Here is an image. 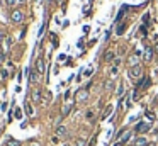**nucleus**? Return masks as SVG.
<instances>
[{
	"mask_svg": "<svg viewBox=\"0 0 158 146\" xmlns=\"http://www.w3.org/2000/svg\"><path fill=\"white\" fill-rule=\"evenodd\" d=\"M5 146H20V143L17 139H9V141L5 143Z\"/></svg>",
	"mask_w": 158,
	"mask_h": 146,
	"instance_id": "2eb2a0df",
	"label": "nucleus"
},
{
	"mask_svg": "<svg viewBox=\"0 0 158 146\" xmlns=\"http://www.w3.org/2000/svg\"><path fill=\"white\" fill-rule=\"evenodd\" d=\"M146 117H148L150 121H153V122H155V119H157V114H155V112H151V110H146Z\"/></svg>",
	"mask_w": 158,
	"mask_h": 146,
	"instance_id": "f3484780",
	"label": "nucleus"
},
{
	"mask_svg": "<svg viewBox=\"0 0 158 146\" xmlns=\"http://www.w3.org/2000/svg\"><path fill=\"white\" fill-rule=\"evenodd\" d=\"M70 110H71V105H70V104H66L65 107L61 109V114H63V116H68V114H70Z\"/></svg>",
	"mask_w": 158,
	"mask_h": 146,
	"instance_id": "4468645a",
	"label": "nucleus"
},
{
	"mask_svg": "<svg viewBox=\"0 0 158 146\" xmlns=\"http://www.w3.org/2000/svg\"><path fill=\"white\" fill-rule=\"evenodd\" d=\"M146 146H157V145H155V143H148Z\"/></svg>",
	"mask_w": 158,
	"mask_h": 146,
	"instance_id": "473e14b6",
	"label": "nucleus"
},
{
	"mask_svg": "<svg viewBox=\"0 0 158 146\" xmlns=\"http://www.w3.org/2000/svg\"><path fill=\"white\" fill-rule=\"evenodd\" d=\"M110 110H112V105H109V107H106V110H104V114H102V117L106 119V117H107L109 114H110Z\"/></svg>",
	"mask_w": 158,
	"mask_h": 146,
	"instance_id": "aec40b11",
	"label": "nucleus"
},
{
	"mask_svg": "<svg viewBox=\"0 0 158 146\" xmlns=\"http://www.w3.org/2000/svg\"><path fill=\"white\" fill-rule=\"evenodd\" d=\"M26 112H27V116H34V109L31 104H26Z\"/></svg>",
	"mask_w": 158,
	"mask_h": 146,
	"instance_id": "dca6fc26",
	"label": "nucleus"
},
{
	"mask_svg": "<svg viewBox=\"0 0 158 146\" xmlns=\"http://www.w3.org/2000/svg\"><path fill=\"white\" fill-rule=\"evenodd\" d=\"M9 77V71L7 70H2V78H7Z\"/></svg>",
	"mask_w": 158,
	"mask_h": 146,
	"instance_id": "cd10ccee",
	"label": "nucleus"
},
{
	"mask_svg": "<svg viewBox=\"0 0 158 146\" xmlns=\"http://www.w3.org/2000/svg\"><path fill=\"white\" fill-rule=\"evenodd\" d=\"M141 66L139 65H136V66H131L129 68V78L131 80H139V77H141Z\"/></svg>",
	"mask_w": 158,
	"mask_h": 146,
	"instance_id": "f257e3e1",
	"label": "nucleus"
},
{
	"mask_svg": "<svg viewBox=\"0 0 158 146\" xmlns=\"http://www.w3.org/2000/svg\"><path fill=\"white\" fill-rule=\"evenodd\" d=\"M148 143H146V139L143 136H139V138H136V141H134V146H146Z\"/></svg>",
	"mask_w": 158,
	"mask_h": 146,
	"instance_id": "1a4fd4ad",
	"label": "nucleus"
},
{
	"mask_svg": "<svg viewBox=\"0 0 158 146\" xmlns=\"http://www.w3.org/2000/svg\"><path fill=\"white\" fill-rule=\"evenodd\" d=\"M126 10H128V7H126V5H122V7H121V10H119V14H117V17H116V22H119V20L122 19V15H124V12H126Z\"/></svg>",
	"mask_w": 158,
	"mask_h": 146,
	"instance_id": "9b49d317",
	"label": "nucleus"
},
{
	"mask_svg": "<svg viewBox=\"0 0 158 146\" xmlns=\"http://www.w3.org/2000/svg\"><path fill=\"white\" fill-rule=\"evenodd\" d=\"M124 31H126V24H121V26L117 27V31H116V32H117L119 36H121V34H124Z\"/></svg>",
	"mask_w": 158,
	"mask_h": 146,
	"instance_id": "6ab92c4d",
	"label": "nucleus"
},
{
	"mask_svg": "<svg viewBox=\"0 0 158 146\" xmlns=\"http://www.w3.org/2000/svg\"><path fill=\"white\" fill-rule=\"evenodd\" d=\"M112 88H114V82H112V80H107V82H106V90H112Z\"/></svg>",
	"mask_w": 158,
	"mask_h": 146,
	"instance_id": "a211bd4d",
	"label": "nucleus"
},
{
	"mask_svg": "<svg viewBox=\"0 0 158 146\" xmlns=\"http://www.w3.org/2000/svg\"><path fill=\"white\" fill-rule=\"evenodd\" d=\"M65 146H70V145H65Z\"/></svg>",
	"mask_w": 158,
	"mask_h": 146,
	"instance_id": "f704fd0d",
	"label": "nucleus"
},
{
	"mask_svg": "<svg viewBox=\"0 0 158 146\" xmlns=\"http://www.w3.org/2000/svg\"><path fill=\"white\" fill-rule=\"evenodd\" d=\"M122 92H124V85L121 83V85H119V87H117V95H119V97L122 95Z\"/></svg>",
	"mask_w": 158,
	"mask_h": 146,
	"instance_id": "412c9836",
	"label": "nucleus"
},
{
	"mask_svg": "<svg viewBox=\"0 0 158 146\" xmlns=\"http://www.w3.org/2000/svg\"><path fill=\"white\" fill-rule=\"evenodd\" d=\"M138 61H139V53H136L134 56H131V58H129V65H131V66H136V65H138Z\"/></svg>",
	"mask_w": 158,
	"mask_h": 146,
	"instance_id": "6e6552de",
	"label": "nucleus"
},
{
	"mask_svg": "<svg viewBox=\"0 0 158 146\" xmlns=\"http://www.w3.org/2000/svg\"><path fill=\"white\" fill-rule=\"evenodd\" d=\"M19 2H26V0H19Z\"/></svg>",
	"mask_w": 158,
	"mask_h": 146,
	"instance_id": "72a5a7b5",
	"label": "nucleus"
},
{
	"mask_svg": "<svg viewBox=\"0 0 158 146\" xmlns=\"http://www.w3.org/2000/svg\"><path fill=\"white\" fill-rule=\"evenodd\" d=\"M114 146H122V141H121V143H116Z\"/></svg>",
	"mask_w": 158,
	"mask_h": 146,
	"instance_id": "2f4dec72",
	"label": "nucleus"
},
{
	"mask_svg": "<svg viewBox=\"0 0 158 146\" xmlns=\"http://www.w3.org/2000/svg\"><path fill=\"white\" fill-rule=\"evenodd\" d=\"M5 44H7V48H9L10 44H12V38H5Z\"/></svg>",
	"mask_w": 158,
	"mask_h": 146,
	"instance_id": "bb28decb",
	"label": "nucleus"
},
{
	"mask_svg": "<svg viewBox=\"0 0 158 146\" xmlns=\"http://www.w3.org/2000/svg\"><path fill=\"white\" fill-rule=\"evenodd\" d=\"M114 56H116V54H114V51H106L104 59H106V61H110V59H114Z\"/></svg>",
	"mask_w": 158,
	"mask_h": 146,
	"instance_id": "ddd939ff",
	"label": "nucleus"
},
{
	"mask_svg": "<svg viewBox=\"0 0 158 146\" xmlns=\"http://www.w3.org/2000/svg\"><path fill=\"white\" fill-rule=\"evenodd\" d=\"M77 146H85V139H83V138H78V139H77Z\"/></svg>",
	"mask_w": 158,
	"mask_h": 146,
	"instance_id": "4be33fe9",
	"label": "nucleus"
},
{
	"mask_svg": "<svg viewBox=\"0 0 158 146\" xmlns=\"http://www.w3.org/2000/svg\"><path fill=\"white\" fill-rule=\"evenodd\" d=\"M139 31H141V34H143V36L146 34V27H145V26H141V29H139Z\"/></svg>",
	"mask_w": 158,
	"mask_h": 146,
	"instance_id": "c85d7f7f",
	"label": "nucleus"
},
{
	"mask_svg": "<svg viewBox=\"0 0 158 146\" xmlns=\"http://www.w3.org/2000/svg\"><path fill=\"white\" fill-rule=\"evenodd\" d=\"M56 134H58V136H66V134H68V129H66V127L65 126H58L56 127Z\"/></svg>",
	"mask_w": 158,
	"mask_h": 146,
	"instance_id": "0eeeda50",
	"label": "nucleus"
},
{
	"mask_svg": "<svg viewBox=\"0 0 158 146\" xmlns=\"http://www.w3.org/2000/svg\"><path fill=\"white\" fill-rule=\"evenodd\" d=\"M129 136H131V133H126V136L122 134V143H126V141H129Z\"/></svg>",
	"mask_w": 158,
	"mask_h": 146,
	"instance_id": "393cba45",
	"label": "nucleus"
},
{
	"mask_svg": "<svg viewBox=\"0 0 158 146\" xmlns=\"http://www.w3.org/2000/svg\"><path fill=\"white\" fill-rule=\"evenodd\" d=\"M36 70L39 71V75L44 73V59L43 58H38V61H36Z\"/></svg>",
	"mask_w": 158,
	"mask_h": 146,
	"instance_id": "423d86ee",
	"label": "nucleus"
},
{
	"mask_svg": "<svg viewBox=\"0 0 158 146\" xmlns=\"http://www.w3.org/2000/svg\"><path fill=\"white\" fill-rule=\"evenodd\" d=\"M148 20H150V15H148V14H146V15L143 17V22H148Z\"/></svg>",
	"mask_w": 158,
	"mask_h": 146,
	"instance_id": "c756f323",
	"label": "nucleus"
},
{
	"mask_svg": "<svg viewBox=\"0 0 158 146\" xmlns=\"http://www.w3.org/2000/svg\"><path fill=\"white\" fill-rule=\"evenodd\" d=\"M5 3H7L9 7H14V5L17 3V0H5Z\"/></svg>",
	"mask_w": 158,
	"mask_h": 146,
	"instance_id": "5701e85b",
	"label": "nucleus"
},
{
	"mask_svg": "<svg viewBox=\"0 0 158 146\" xmlns=\"http://www.w3.org/2000/svg\"><path fill=\"white\" fill-rule=\"evenodd\" d=\"M15 117H17V119L22 117V110H20V109H15Z\"/></svg>",
	"mask_w": 158,
	"mask_h": 146,
	"instance_id": "a878e982",
	"label": "nucleus"
},
{
	"mask_svg": "<svg viewBox=\"0 0 158 146\" xmlns=\"http://www.w3.org/2000/svg\"><path fill=\"white\" fill-rule=\"evenodd\" d=\"M110 75H112V77L117 75V66H112V68H110Z\"/></svg>",
	"mask_w": 158,
	"mask_h": 146,
	"instance_id": "b1692460",
	"label": "nucleus"
},
{
	"mask_svg": "<svg viewBox=\"0 0 158 146\" xmlns=\"http://www.w3.org/2000/svg\"><path fill=\"white\" fill-rule=\"evenodd\" d=\"M29 80H31V83H36L38 80H39V71L34 68V70H31V77H29Z\"/></svg>",
	"mask_w": 158,
	"mask_h": 146,
	"instance_id": "39448f33",
	"label": "nucleus"
},
{
	"mask_svg": "<svg viewBox=\"0 0 158 146\" xmlns=\"http://www.w3.org/2000/svg\"><path fill=\"white\" fill-rule=\"evenodd\" d=\"M2 39H3V32H2V31H0V41H2Z\"/></svg>",
	"mask_w": 158,
	"mask_h": 146,
	"instance_id": "7c9ffc66",
	"label": "nucleus"
},
{
	"mask_svg": "<svg viewBox=\"0 0 158 146\" xmlns=\"http://www.w3.org/2000/svg\"><path fill=\"white\" fill-rule=\"evenodd\" d=\"M150 129H151V122H139L138 126H136V133L145 134V133H148Z\"/></svg>",
	"mask_w": 158,
	"mask_h": 146,
	"instance_id": "7ed1b4c3",
	"label": "nucleus"
},
{
	"mask_svg": "<svg viewBox=\"0 0 158 146\" xmlns=\"http://www.w3.org/2000/svg\"><path fill=\"white\" fill-rule=\"evenodd\" d=\"M87 98H89V90L87 88H80L78 92L75 94V100L77 102H85Z\"/></svg>",
	"mask_w": 158,
	"mask_h": 146,
	"instance_id": "f03ea898",
	"label": "nucleus"
},
{
	"mask_svg": "<svg viewBox=\"0 0 158 146\" xmlns=\"http://www.w3.org/2000/svg\"><path fill=\"white\" fill-rule=\"evenodd\" d=\"M10 19H12V22H15V24L22 22V20H24V14H22V10H14L12 15H10Z\"/></svg>",
	"mask_w": 158,
	"mask_h": 146,
	"instance_id": "20e7f679",
	"label": "nucleus"
},
{
	"mask_svg": "<svg viewBox=\"0 0 158 146\" xmlns=\"http://www.w3.org/2000/svg\"><path fill=\"white\" fill-rule=\"evenodd\" d=\"M32 100H34V102H41V92L39 90H34V92H32Z\"/></svg>",
	"mask_w": 158,
	"mask_h": 146,
	"instance_id": "f8f14e48",
	"label": "nucleus"
},
{
	"mask_svg": "<svg viewBox=\"0 0 158 146\" xmlns=\"http://www.w3.org/2000/svg\"><path fill=\"white\" fill-rule=\"evenodd\" d=\"M151 58H153V49L148 46L146 51H145V59H146V61H151Z\"/></svg>",
	"mask_w": 158,
	"mask_h": 146,
	"instance_id": "9d476101",
	"label": "nucleus"
}]
</instances>
